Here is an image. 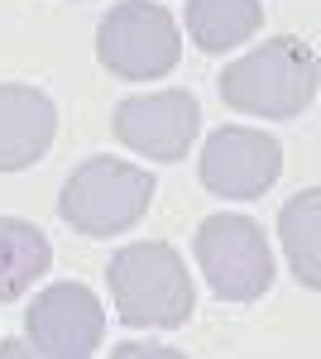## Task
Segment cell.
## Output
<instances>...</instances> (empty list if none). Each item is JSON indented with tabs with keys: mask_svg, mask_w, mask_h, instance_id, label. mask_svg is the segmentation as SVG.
I'll return each instance as SVG.
<instances>
[{
	"mask_svg": "<svg viewBox=\"0 0 321 359\" xmlns=\"http://www.w3.org/2000/svg\"><path fill=\"white\" fill-rule=\"evenodd\" d=\"M192 249L221 302H254L273 283L268 240L249 216H207Z\"/></svg>",
	"mask_w": 321,
	"mask_h": 359,
	"instance_id": "obj_5",
	"label": "cell"
},
{
	"mask_svg": "<svg viewBox=\"0 0 321 359\" xmlns=\"http://www.w3.org/2000/svg\"><path fill=\"white\" fill-rule=\"evenodd\" d=\"M317 230H321V192L307 187L297 192L283 211H278V235H283V249L293 259V273L302 287H321V254H317Z\"/></svg>",
	"mask_w": 321,
	"mask_h": 359,
	"instance_id": "obj_12",
	"label": "cell"
},
{
	"mask_svg": "<svg viewBox=\"0 0 321 359\" xmlns=\"http://www.w3.org/2000/svg\"><path fill=\"white\" fill-rule=\"evenodd\" d=\"M264 29L259 0H188V34L202 53H225Z\"/></svg>",
	"mask_w": 321,
	"mask_h": 359,
	"instance_id": "obj_11",
	"label": "cell"
},
{
	"mask_svg": "<svg viewBox=\"0 0 321 359\" xmlns=\"http://www.w3.org/2000/svg\"><path fill=\"white\" fill-rule=\"evenodd\" d=\"M154 192L159 187L144 168L101 154L72 168V177L63 182V196H58V216L81 235H120L149 216Z\"/></svg>",
	"mask_w": 321,
	"mask_h": 359,
	"instance_id": "obj_3",
	"label": "cell"
},
{
	"mask_svg": "<svg viewBox=\"0 0 321 359\" xmlns=\"http://www.w3.org/2000/svg\"><path fill=\"white\" fill-rule=\"evenodd\" d=\"M58 135V106L39 86L0 82V172L34 168Z\"/></svg>",
	"mask_w": 321,
	"mask_h": 359,
	"instance_id": "obj_9",
	"label": "cell"
},
{
	"mask_svg": "<svg viewBox=\"0 0 321 359\" xmlns=\"http://www.w3.org/2000/svg\"><path fill=\"white\" fill-rule=\"evenodd\" d=\"M221 101L240 115L293 120L317 101V53L293 34L264 39L221 72Z\"/></svg>",
	"mask_w": 321,
	"mask_h": 359,
	"instance_id": "obj_2",
	"label": "cell"
},
{
	"mask_svg": "<svg viewBox=\"0 0 321 359\" xmlns=\"http://www.w3.org/2000/svg\"><path fill=\"white\" fill-rule=\"evenodd\" d=\"M197 125H202V111L188 91L168 86V91H149V96H130L120 101L115 115H110V130L115 139L154 158V163H178L188 158L192 139H197Z\"/></svg>",
	"mask_w": 321,
	"mask_h": 359,
	"instance_id": "obj_8",
	"label": "cell"
},
{
	"mask_svg": "<svg viewBox=\"0 0 321 359\" xmlns=\"http://www.w3.org/2000/svg\"><path fill=\"white\" fill-rule=\"evenodd\" d=\"M202 187L225 201L264 196L283 172V144L249 125H221L202 149Z\"/></svg>",
	"mask_w": 321,
	"mask_h": 359,
	"instance_id": "obj_6",
	"label": "cell"
},
{
	"mask_svg": "<svg viewBox=\"0 0 321 359\" xmlns=\"http://www.w3.org/2000/svg\"><path fill=\"white\" fill-rule=\"evenodd\" d=\"M25 331L34 340V355L86 359L106 340V311L86 283H53L25 311Z\"/></svg>",
	"mask_w": 321,
	"mask_h": 359,
	"instance_id": "obj_7",
	"label": "cell"
},
{
	"mask_svg": "<svg viewBox=\"0 0 321 359\" xmlns=\"http://www.w3.org/2000/svg\"><path fill=\"white\" fill-rule=\"evenodd\" d=\"M53 264V245L39 225L0 216V302H20Z\"/></svg>",
	"mask_w": 321,
	"mask_h": 359,
	"instance_id": "obj_10",
	"label": "cell"
},
{
	"mask_svg": "<svg viewBox=\"0 0 321 359\" xmlns=\"http://www.w3.org/2000/svg\"><path fill=\"white\" fill-rule=\"evenodd\" d=\"M96 57H101V67H106L110 77H120V82L168 77L178 67V57H183L178 20L163 5L125 0L96 29Z\"/></svg>",
	"mask_w": 321,
	"mask_h": 359,
	"instance_id": "obj_4",
	"label": "cell"
},
{
	"mask_svg": "<svg viewBox=\"0 0 321 359\" xmlns=\"http://www.w3.org/2000/svg\"><path fill=\"white\" fill-rule=\"evenodd\" d=\"M106 283H110L115 316L125 326L178 331V326H188L192 306H197L183 254L163 240H139V245L115 249L106 264Z\"/></svg>",
	"mask_w": 321,
	"mask_h": 359,
	"instance_id": "obj_1",
	"label": "cell"
}]
</instances>
